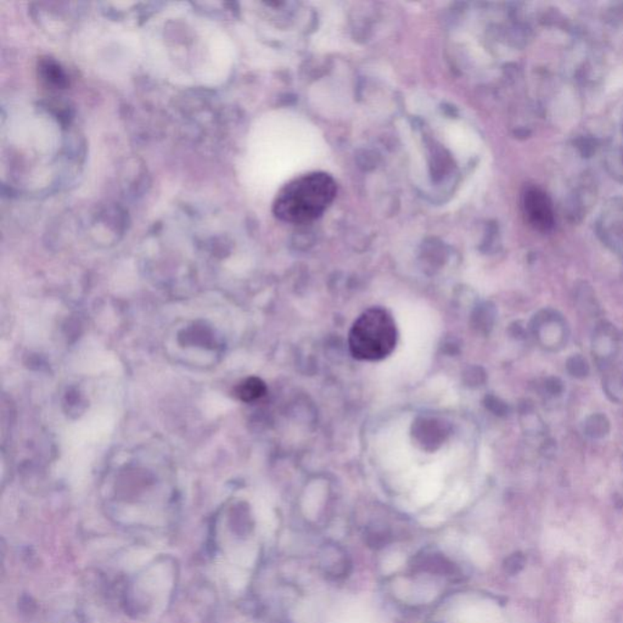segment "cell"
I'll list each match as a JSON object with an SVG mask.
<instances>
[{"label": "cell", "instance_id": "1", "mask_svg": "<svg viewBox=\"0 0 623 623\" xmlns=\"http://www.w3.org/2000/svg\"><path fill=\"white\" fill-rule=\"evenodd\" d=\"M337 193L335 179L324 172H311L290 180L275 196V217L291 225L318 220L329 208Z\"/></svg>", "mask_w": 623, "mask_h": 623}, {"label": "cell", "instance_id": "5", "mask_svg": "<svg viewBox=\"0 0 623 623\" xmlns=\"http://www.w3.org/2000/svg\"><path fill=\"white\" fill-rule=\"evenodd\" d=\"M584 431L591 438H601L610 431V422L604 414H593L584 422Z\"/></svg>", "mask_w": 623, "mask_h": 623}, {"label": "cell", "instance_id": "2", "mask_svg": "<svg viewBox=\"0 0 623 623\" xmlns=\"http://www.w3.org/2000/svg\"><path fill=\"white\" fill-rule=\"evenodd\" d=\"M396 344V323L389 312L382 308H369L358 316L349 331V351L359 361L374 362L389 357Z\"/></svg>", "mask_w": 623, "mask_h": 623}, {"label": "cell", "instance_id": "7", "mask_svg": "<svg viewBox=\"0 0 623 623\" xmlns=\"http://www.w3.org/2000/svg\"><path fill=\"white\" fill-rule=\"evenodd\" d=\"M544 389H547V392L550 394H560L563 392V389H564V386H563V382L558 377H549V379H547L544 382Z\"/></svg>", "mask_w": 623, "mask_h": 623}, {"label": "cell", "instance_id": "6", "mask_svg": "<svg viewBox=\"0 0 623 623\" xmlns=\"http://www.w3.org/2000/svg\"><path fill=\"white\" fill-rule=\"evenodd\" d=\"M566 369L570 373V375L577 377V379H583L589 374V364L587 362L586 358H583L580 354L568 358V362H566Z\"/></svg>", "mask_w": 623, "mask_h": 623}, {"label": "cell", "instance_id": "4", "mask_svg": "<svg viewBox=\"0 0 623 623\" xmlns=\"http://www.w3.org/2000/svg\"><path fill=\"white\" fill-rule=\"evenodd\" d=\"M266 385L264 382L258 379V377H248L246 380H243L241 384H239L238 387L235 389V394L238 396V398L241 399L243 402H253L257 399L261 398L266 394Z\"/></svg>", "mask_w": 623, "mask_h": 623}, {"label": "cell", "instance_id": "3", "mask_svg": "<svg viewBox=\"0 0 623 623\" xmlns=\"http://www.w3.org/2000/svg\"><path fill=\"white\" fill-rule=\"evenodd\" d=\"M525 208L532 225L538 229L549 230L554 225L553 208L548 196L538 189H531L525 195Z\"/></svg>", "mask_w": 623, "mask_h": 623}]
</instances>
